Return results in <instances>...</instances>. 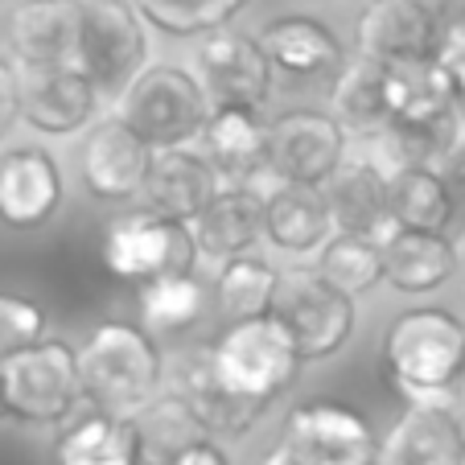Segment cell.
<instances>
[{"label": "cell", "instance_id": "4dcf8cb0", "mask_svg": "<svg viewBox=\"0 0 465 465\" xmlns=\"http://www.w3.org/2000/svg\"><path fill=\"white\" fill-rule=\"evenodd\" d=\"M203 305H206V284L198 281V272L161 276V281L141 284V292H136L141 325L153 338L190 330V325L203 317Z\"/></svg>", "mask_w": 465, "mask_h": 465}, {"label": "cell", "instance_id": "836d02e7", "mask_svg": "<svg viewBox=\"0 0 465 465\" xmlns=\"http://www.w3.org/2000/svg\"><path fill=\"white\" fill-rule=\"evenodd\" d=\"M45 330H50V322H45V309L37 301L0 292V367L29 346L45 342Z\"/></svg>", "mask_w": 465, "mask_h": 465}, {"label": "cell", "instance_id": "ba28073f", "mask_svg": "<svg viewBox=\"0 0 465 465\" xmlns=\"http://www.w3.org/2000/svg\"><path fill=\"white\" fill-rule=\"evenodd\" d=\"M351 157V132L334 120V112L292 107L268 124V182L325 185Z\"/></svg>", "mask_w": 465, "mask_h": 465}, {"label": "cell", "instance_id": "4316f807", "mask_svg": "<svg viewBox=\"0 0 465 465\" xmlns=\"http://www.w3.org/2000/svg\"><path fill=\"white\" fill-rule=\"evenodd\" d=\"M281 281L284 276L268 260H260V255H235V260L219 263L211 297L223 325H239V322H255V317L276 313Z\"/></svg>", "mask_w": 465, "mask_h": 465}, {"label": "cell", "instance_id": "7c38bea8", "mask_svg": "<svg viewBox=\"0 0 465 465\" xmlns=\"http://www.w3.org/2000/svg\"><path fill=\"white\" fill-rule=\"evenodd\" d=\"M193 66H198L193 74L214 107H263L272 95L276 71L263 54L260 37L239 34L231 25L198 42Z\"/></svg>", "mask_w": 465, "mask_h": 465}, {"label": "cell", "instance_id": "d590c367", "mask_svg": "<svg viewBox=\"0 0 465 465\" xmlns=\"http://www.w3.org/2000/svg\"><path fill=\"white\" fill-rule=\"evenodd\" d=\"M21 124V71L9 58H0V144Z\"/></svg>", "mask_w": 465, "mask_h": 465}, {"label": "cell", "instance_id": "5bb4252c", "mask_svg": "<svg viewBox=\"0 0 465 465\" xmlns=\"http://www.w3.org/2000/svg\"><path fill=\"white\" fill-rule=\"evenodd\" d=\"M87 0H21L9 17V50L21 74L74 66Z\"/></svg>", "mask_w": 465, "mask_h": 465}, {"label": "cell", "instance_id": "5b68a950", "mask_svg": "<svg viewBox=\"0 0 465 465\" xmlns=\"http://www.w3.org/2000/svg\"><path fill=\"white\" fill-rule=\"evenodd\" d=\"M79 400V346L62 338H45L0 367V420L50 429V424H66Z\"/></svg>", "mask_w": 465, "mask_h": 465}, {"label": "cell", "instance_id": "603a6c76", "mask_svg": "<svg viewBox=\"0 0 465 465\" xmlns=\"http://www.w3.org/2000/svg\"><path fill=\"white\" fill-rule=\"evenodd\" d=\"M268 124L263 107H214L203 132V153L223 182L260 185L268 177Z\"/></svg>", "mask_w": 465, "mask_h": 465}, {"label": "cell", "instance_id": "8992f818", "mask_svg": "<svg viewBox=\"0 0 465 465\" xmlns=\"http://www.w3.org/2000/svg\"><path fill=\"white\" fill-rule=\"evenodd\" d=\"M74 66L95 83L104 104H120L124 91L149 71V25L132 0H87Z\"/></svg>", "mask_w": 465, "mask_h": 465}, {"label": "cell", "instance_id": "7a4b0ae2", "mask_svg": "<svg viewBox=\"0 0 465 465\" xmlns=\"http://www.w3.org/2000/svg\"><path fill=\"white\" fill-rule=\"evenodd\" d=\"M165 354L141 322H99L79 342L83 400L95 412L136 416L165 387Z\"/></svg>", "mask_w": 465, "mask_h": 465}, {"label": "cell", "instance_id": "d6a6232c", "mask_svg": "<svg viewBox=\"0 0 465 465\" xmlns=\"http://www.w3.org/2000/svg\"><path fill=\"white\" fill-rule=\"evenodd\" d=\"M144 25H153L165 37H198L227 29L239 13L247 9V0H132Z\"/></svg>", "mask_w": 465, "mask_h": 465}, {"label": "cell", "instance_id": "ac0fdd59", "mask_svg": "<svg viewBox=\"0 0 465 465\" xmlns=\"http://www.w3.org/2000/svg\"><path fill=\"white\" fill-rule=\"evenodd\" d=\"M263 190V239L284 255H317L338 235L330 198L317 185L268 182Z\"/></svg>", "mask_w": 465, "mask_h": 465}, {"label": "cell", "instance_id": "9a60e30c", "mask_svg": "<svg viewBox=\"0 0 465 465\" xmlns=\"http://www.w3.org/2000/svg\"><path fill=\"white\" fill-rule=\"evenodd\" d=\"M66 182L58 157L42 144H17L0 153V223L13 231H37L58 214Z\"/></svg>", "mask_w": 465, "mask_h": 465}, {"label": "cell", "instance_id": "ab89813d", "mask_svg": "<svg viewBox=\"0 0 465 465\" xmlns=\"http://www.w3.org/2000/svg\"><path fill=\"white\" fill-rule=\"evenodd\" d=\"M461 461H465V416H461Z\"/></svg>", "mask_w": 465, "mask_h": 465}, {"label": "cell", "instance_id": "44dd1931", "mask_svg": "<svg viewBox=\"0 0 465 465\" xmlns=\"http://www.w3.org/2000/svg\"><path fill=\"white\" fill-rule=\"evenodd\" d=\"M330 211H334L338 235H367V239H387L395 235V214H391V182L371 165L367 157H346V165L334 173V182L325 185Z\"/></svg>", "mask_w": 465, "mask_h": 465}, {"label": "cell", "instance_id": "f546056e", "mask_svg": "<svg viewBox=\"0 0 465 465\" xmlns=\"http://www.w3.org/2000/svg\"><path fill=\"white\" fill-rule=\"evenodd\" d=\"M391 214L395 227L404 231H432V235H453L457 214L445 182L432 165L408 169L391 177Z\"/></svg>", "mask_w": 465, "mask_h": 465}, {"label": "cell", "instance_id": "1f68e13d", "mask_svg": "<svg viewBox=\"0 0 465 465\" xmlns=\"http://www.w3.org/2000/svg\"><path fill=\"white\" fill-rule=\"evenodd\" d=\"M313 272L346 297H362L383 284V243L367 235H334L313 255Z\"/></svg>", "mask_w": 465, "mask_h": 465}, {"label": "cell", "instance_id": "cb8c5ba5", "mask_svg": "<svg viewBox=\"0 0 465 465\" xmlns=\"http://www.w3.org/2000/svg\"><path fill=\"white\" fill-rule=\"evenodd\" d=\"M375 465H465L461 416L453 408H404V416L379 437Z\"/></svg>", "mask_w": 465, "mask_h": 465}, {"label": "cell", "instance_id": "ffe728a7", "mask_svg": "<svg viewBox=\"0 0 465 465\" xmlns=\"http://www.w3.org/2000/svg\"><path fill=\"white\" fill-rule=\"evenodd\" d=\"M190 235L198 243V255L214 263L252 255V247L263 239V190L247 182H223L211 206L193 219Z\"/></svg>", "mask_w": 465, "mask_h": 465}, {"label": "cell", "instance_id": "30bf717a", "mask_svg": "<svg viewBox=\"0 0 465 465\" xmlns=\"http://www.w3.org/2000/svg\"><path fill=\"white\" fill-rule=\"evenodd\" d=\"M276 317H281L284 330L292 334L301 359L322 362L351 342L359 309H354V297H346L342 289H334V284L322 281L309 268V272H292L281 281Z\"/></svg>", "mask_w": 465, "mask_h": 465}, {"label": "cell", "instance_id": "277c9868", "mask_svg": "<svg viewBox=\"0 0 465 465\" xmlns=\"http://www.w3.org/2000/svg\"><path fill=\"white\" fill-rule=\"evenodd\" d=\"M115 112L157 153H169V149H193V141H203L214 104L190 66L157 62L124 91Z\"/></svg>", "mask_w": 465, "mask_h": 465}, {"label": "cell", "instance_id": "74e56055", "mask_svg": "<svg viewBox=\"0 0 465 465\" xmlns=\"http://www.w3.org/2000/svg\"><path fill=\"white\" fill-rule=\"evenodd\" d=\"M260 465H297V461H292V457H289V453H284V449H281V440H276V445L268 449V457H263Z\"/></svg>", "mask_w": 465, "mask_h": 465}, {"label": "cell", "instance_id": "2e32d148", "mask_svg": "<svg viewBox=\"0 0 465 465\" xmlns=\"http://www.w3.org/2000/svg\"><path fill=\"white\" fill-rule=\"evenodd\" d=\"M104 115V95L79 66L21 74V120L42 136H74Z\"/></svg>", "mask_w": 465, "mask_h": 465}, {"label": "cell", "instance_id": "e0dca14e", "mask_svg": "<svg viewBox=\"0 0 465 465\" xmlns=\"http://www.w3.org/2000/svg\"><path fill=\"white\" fill-rule=\"evenodd\" d=\"M165 391H173L198 420L206 424L211 437H247L255 424L268 416V408L243 404L214 379L211 346L206 351H182L165 367Z\"/></svg>", "mask_w": 465, "mask_h": 465}, {"label": "cell", "instance_id": "9c48e42d", "mask_svg": "<svg viewBox=\"0 0 465 465\" xmlns=\"http://www.w3.org/2000/svg\"><path fill=\"white\" fill-rule=\"evenodd\" d=\"M281 449L297 465H375L379 437L371 420L338 400H309L284 416Z\"/></svg>", "mask_w": 465, "mask_h": 465}, {"label": "cell", "instance_id": "7402d4cb", "mask_svg": "<svg viewBox=\"0 0 465 465\" xmlns=\"http://www.w3.org/2000/svg\"><path fill=\"white\" fill-rule=\"evenodd\" d=\"M260 45L276 74L289 79H338L346 50L338 34L317 17H276L260 29Z\"/></svg>", "mask_w": 465, "mask_h": 465}, {"label": "cell", "instance_id": "60d3db41", "mask_svg": "<svg viewBox=\"0 0 465 465\" xmlns=\"http://www.w3.org/2000/svg\"><path fill=\"white\" fill-rule=\"evenodd\" d=\"M17 5H21V0H17Z\"/></svg>", "mask_w": 465, "mask_h": 465}, {"label": "cell", "instance_id": "3957f363", "mask_svg": "<svg viewBox=\"0 0 465 465\" xmlns=\"http://www.w3.org/2000/svg\"><path fill=\"white\" fill-rule=\"evenodd\" d=\"M211 367L235 400L272 408L301 379L305 359L281 317L268 313L255 322L223 325V334L211 342Z\"/></svg>", "mask_w": 465, "mask_h": 465}, {"label": "cell", "instance_id": "d4e9b609", "mask_svg": "<svg viewBox=\"0 0 465 465\" xmlns=\"http://www.w3.org/2000/svg\"><path fill=\"white\" fill-rule=\"evenodd\" d=\"M330 99H334V120L351 136L371 141L375 132L395 124V71L359 54L338 71Z\"/></svg>", "mask_w": 465, "mask_h": 465}, {"label": "cell", "instance_id": "d6986e66", "mask_svg": "<svg viewBox=\"0 0 465 465\" xmlns=\"http://www.w3.org/2000/svg\"><path fill=\"white\" fill-rule=\"evenodd\" d=\"M219 190H223V177L206 161L203 149H169V153H157V161H153L141 203L144 211L161 214V219L193 227V219L211 206V198Z\"/></svg>", "mask_w": 465, "mask_h": 465}, {"label": "cell", "instance_id": "6da1fadb", "mask_svg": "<svg viewBox=\"0 0 465 465\" xmlns=\"http://www.w3.org/2000/svg\"><path fill=\"white\" fill-rule=\"evenodd\" d=\"M379 362L408 408H453L465 387V322L440 305L404 309L387 322Z\"/></svg>", "mask_w": 465, "mask_h": 465}, {"label": "cell", "instance_id": "4fadbf2b", "mask_svg": "<svg viewBox=\"0 0 465 465\" xmlns=\"http://www.w3.org/2000/svg\"><path fill=\"white\" fill-rule=\"evenodd\" d=\"M354 45L383 66L432 62L440 50V21L429 0H371L354 21Z\"/></svg>", "mask_w": 465, "mask_h": 465}, {"label": "cell", "instance_id": "83f0119b", "mask_svg": "<svg viewBox=\"0 0 465 465\" xmlns=\"http://www.w3.org/2000/svg\"><path fill=\"white\" fill-rule=\"evenodd\" d=\"M54 465H144L141 437L128 416L91 412L54 445Z\"/></svg>", "mask_w": 465, "mask_h": 465}, {"label": "cell", "instance_id": "8fae6325", "mask_svg": "<svg viewBox=\"0 0 465 465\" xmlns=\"http://www.w3.org/2000/svg\"><path fill=\"white\" fill-rule=\"evenodd\" d=\"M153 161H157V149H153L144 136H136L132 124L124 120L115 107L91 124L83 144H79L83 185H87V193L99 198V203H128V198H141Z\"/></svg>", "mask_w": 465, "mask_h": 465}, {"label": "cell", "instance_id": "8d00e7d4", "mask_svg": "<svg viewBox=\"0 0 465 465\" xmlns=\"http://www.w3.org/2000/svg\"><path fill=\"white\" fill-rule=\"evenodd\" d=\"M169 465H231V457L219 440L206 437V440H198V445H190L185 453H177Z\"/></svg>", "mask_w": 465, "mask_h": 465}, {"label": "cell", "instance_id": "52a82bcc", "mask_svg": "<svg viewBox=\"0 0 465 465\" xmlns=\"http://www.w3.org/2000/svg\"><path fill=\"white\" fill-rule=\"evenodd\" d=\"M99 260L112 276L120 281L149 284L161 276H182L193 272L198 263V243H193L190 227L169 223L153 211H124L104 227L99 239Z\"/></svg>", "mask_w": 465, "mask_h": 465}, {"label": "cell", "instance_id": "f1b7e54d", "mask_svg": "<svg viewBox=\"0 0 465 465\" xmlns=\"http://www.w3.org/2000/svg\"><path fill=\"white\" fill-rule=\"evenodd\" d=\"M128 420L136 424L144 465H169L177 453H185L190 445H198V440L211 437L206 424L198 420L173 391H161L149 408H141V412L128 416Z\"/></svg>", "mask_w": 465, "mask_h": 465}, {"label": "cell", "instance_id": "484cf974", "mask_svg": "<svg viewBox=\"0 0 465 465\" xmlns=\"http://www.w3.org/2000/svg\"><path fill=\"white\" fill-rule=\"evenodd\" d=\"M457 239L432 235V231H395L383 243V281L395 292L424 297V292L445 289L457 276Z\"/></svg>", "mask_w": 465, "mask_h": 465}, {"label": "cell", "instance_id": "f35d334b", "mask_svg": "<svg viewBox=\"0 0 465 465\" xmlns=\"http://www.w3.org/2000/svg\"><path fill=\"white\" fill-rule=\"evenodd\" d=\"M457 115H461V124H465V87H457Z\"/></svg>", "mask_w": 465, "mask_h": 465}, {"label": "cell", "instance_id": "e575fe53", "mask_svg": "<svg viewBox=\"0 0 465 465\" xmlns=\"http://www.w3.org/2000/svg\"><path fill=\"white\" fill-rule=\"evenodd\" d=\"M432 169L440 173V182H445L449 198H453V214H457L453 235H457V231L465 235V132H461V141H457L453 149H449Z\"/></svg>", "mask_w": 465, "mask_h": 465}]
</instances>
